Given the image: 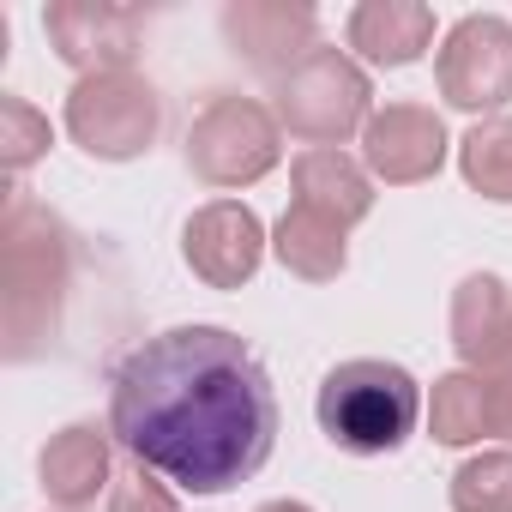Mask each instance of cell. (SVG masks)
Returning <instances> with one entry per match:
<instances>
[{
    "label": "cell",
    "mask_w": 512,
    "mask_h": 512,
    "mask_svg": "<svg viewBox=\"0 0 512 512\" xmlns=\"http://www.w3.org/2000/svg\"><path fill=\"white\" fill-rule=\"evenodd\" d=\"M344 37L368 67H410L434 43V7H422V0H362Z\"/></svg>",
    "instance_id": "14"
},
{
    "label": "cell",
    "mask_w": 512,
    "mask_h": 512,
    "mask_svg": "<svg viewBox=\"0 0 512 512\" xmlns=\"http://www.w3.org/2000/svg\"><path fill=\"white\" fill-rule=\"evenodd\" d=\"M458 169H464V181H470L482 199L512 205V115L476 121V127L458 139Z\"/></svg>",
    "instance_id": "18"
},
{
    "label": "cell",
    "mask_w": 512,
    "mask_h": 512,
    "mask_svg": "<svg viewBox=\"0 0 512 512\" xmlns=\"http://www.w3.org/2000/svg\"><path fill=\"white\" fill-rule=\"evenodd\" d=\"M434 85L452 109L488 121L512 97V25L500 13H464L434 55Z\"/></svg>",
    "instance_id": "7"
},
{
    "label": "cell",
    "mask_w": 512,
    "mask_h": 512,
    "mask_svg": "<svg viewBox=\"0 0 512 512\" xmlns=\"http://www.w3.org/2000/svg\"><path fill=\"white\" fill-rule=\"evenodd\" d=\"M290 181H296V205L332 217L338 229H356L374 211V175L344 151H302Z\"/></svg>",
    "instance_id": "15"
},
{
    "label": "cell",
    "mask_w": 512,
    "mask_h": 512,
    "mask_svg": "<svg viewBox=\"0 0 512 512\" xmlns=\"http://www.w3.org/2000/svg\"><path fill=\"white\" fill-rule=\"evenodd\" d=\"M446 163V121L422 103H386L362 127V169L386 187H416Z\"/></svg>",
    "instance_id": "11"
},
{
    "label": "cell",
    "mask_w": 512,
    "mask_h": 512,
    "mask_svg": "<svg viewBox=\"0 0 512 512\" xmlns=\"http://www.w3.org/2000/svg\"><path fill=\"white\" fill-rule=\"evenodd\" d=\"M452 512H512V452H476L452 470Z\"/></svg>",
    "instance_id": "19"
},
{
    "label": "cell",
    "mask_w": 512,
    "mask_h": 512,
    "mask_svg": "<svg viewBox=\"0 0 512 512\" xmlns=\"http://www.w3.org/2000/svg\"><path fill=\"white\" fill-rule=\"evenodd\" d=\"M452 350L476 374L512 368V296L494 272H470L452 290Z\"/></svg>",
    "instance_id": "13"
},
{
    "label": "cell",
    "mask_w": 512,
    "mask_h": 512,
    "mask_svg": "<svg viewBox=\"0 0 512 512\" xmlns=\"http://www.w3.org/2000/svg\"><path fill=\"white\" fill-rule=\"evenodd\" d=\"M109 434L181 494H229L260 476L278 446V392L235 332L169 326L121 356Z\"/></svg>",
    "instance_id": "1"
},
{
    "label": "cell",
    "mask_w": 512,
    "mask_h": 512,
    "mask_svg": "<svg viewBox=\"0 0 512 512\" xmlns=\"http://www.w3.org/2000/svg\"><path fill=\"white\" fill-rule=\"evenodd\" d=\"M284 157V127L266 103L253 97H211L193 127H187V169L205 181V187H253L266 181Z\"/></svg>",
    "instance_id": "5"
},
{
    "label": "cell",
    "mask_w": 512,
    "mask_h": 512,
    "mask_svg": "<svg viewBox=\"0 0 512 512\" xmlns=\"http://www.w3.org/2000/svg\"><path fill=\"white\" fill-rule=\"evenodd\" d=\"M253 512H314L308 500H266V506H253Z\"/></svg>",
    "instance_id": "23"
},
{
    "label": "cell",
    "mask_w": 512,
    "mask_h": 512,
    "mask_svg": "<svg viewBox=\"0 0 512 512\" xmlns=\"http://www.w3.org/2000/svg\"><path fill=\"white\" fill-rule=\"evenodd\" d=\"M350 229H338L332 217L308 211V205H290L272 229V253L284 260V272H296L302 284H332L344 266H350V247H344Z\"/></svg>",
    "instance_id": "16"
},
{
    "label": "cell",
    "mask_w": 512,
    "mask_h": 512,
    "mask_svg": "<svg viewBox=\"0 0 512 512\" xmlns=\"http://www.w3.org/2000/svg\"><path fill=\"white\" fill-rule=\"evenodd\" d=\"M37 476H43V494L61 500L67 512L91 506L97 494L115 488V434L97 422H67L61 434H49Z\"/></svg>",
    "instance_id": "12"
},
{
    "label": "cell",
    "mask_w": 512,
    "mask_h": 512,
    "mask_svg": "<svg viewBox=\"0 0 512 512\" xmlns=\"http://www.w3.org/2000/svg\"><path fill=\"white\" fill-rule=\"evenodd\" d=\"M482 380H488V440H512V368H494Z\"/></svg>",
    "instance_id": "22"
},
{
    "label": "cell",
    "mask_w": 512,
    "mask_h": 512,
    "mask_svg": "<svg viewBox=\"0 0 512 512\" xmlns=\"http://www.w3.org/2000/svg\"><path fill=\"white\" fill-rule=\"evenodd\" d=\"M223 43L272 85L320 49V13L302 0H229L223 7Z\"/></svg>",
    "instance_id": "9"
},
{
    "label": "cell",
    "mask_w": 512,
    "mask_h": 512,
    "mask_svg": "<svg viewBox=\"0 0 512 512\" xmlns=\"http://www.w3.org/2000/svg\"><path fill=\"white\" fill-rule=\"evenodd\" d=\"M43 37L79 79L127 73V61L139 55V37H145V13L109 7V0H55L43 13Z\"/></svg>",
    "instance_id": "8"
},
{
    "label": "cell",
    "mask_w": 512,
    "mask_h": 512,
    "mask_svg": "<svg viewBox=\"0 0 512 512\" xmlns=\"http://www.w3.org/2000/svg\"><path fill=\"white\" fill-rule=\"evenodd\" d=\"M428 434L440 446H476L488 434V380L476 368L440 374L428 392Z\"/></svg>",
    "instance_id": "17"
},
{
    "label": "cell",
    "mask_w": 512,
    "mask_h": 512,
    "mask_svg": "<svg viewBox=\"0 0 512 512\" xmlns=\"http://www.w3.org/2000/svg\"><path fill=\"white\" fill-rule=\"evenodd\" d=\"M272 115L314 151H338L350 133L374 121V85L344 49H314L272 85Z\"/></svg>",
    "instance_id": "4"
},
{
    "label": "cell",
    "mask_w": 512,
    "mask_h": 512,
    "mask_svg": "<svg viewBox=\"0 0 512 512\" xmlns=\"http://www.w3.org/2000/svg\"><path fill=\"white\" fill-rule=\"evenodd\" d=\"M181 260L193 266L199 284L211 290H241L266 260V223L241 199H211L187 217L181 229Z\"/></svg>",
    "instance_id": "10"
},
{
    "label": "cell",
    "mask_w": 512,
    "mask_h": 512,
    "mask_svg": "<svg viewBox=\"0 0 512 512\" xmlns=\"http://www.w3.org/2000/svg\"><path fill=\"white\" fill-rule=\"evenodd\" d=\"M67 290H73V229L25 187H13L7 217H0V320H7L13 362H31L55 344Z\"/></svg>",
    "instance_id": "2"
},
{
    "label": "cell",
    "mask_w": 512,
    "mask_h": 512,
    "mask_svg": "<svg viewBox=\"0 0 512 512\" xmlns=\"http://www.w3.org/2000/svg\"><path fill=\"white\" fill-rule=\"evenodd\" d=\"M43 151H49V121L25 97H0V169L25 175Z\"/></svg>",
    "instance_id": "20"
},
{
    "label": "cell",
    "mask_w": 512,
    "mask_h": 512,
    "mask_svg": "<svg viewBox=\"0 0 512 512\" xmlns=\"http://www.w3.org/2000/svg\"><path fill=\"white\" fill-rule=\"evenodd\" d=\"M67 133L103 163L145 157L163 133V97L145 73H91L67 91Z\"/></svg>",
    "instance_id": "6"
},
{
    "label": "cell",
    "mask_w": 512,
    "mask_h": 512,
    "mask_svg": "<svg viewBox=\"0 0 512 512\" xmlns=\"http://www.w3.org/2000/svg\"><path fill=\"white\" fill-rule=\"evenodd\" d=\"M109 512H181V500H175V488L157 470H145V464L127 458V470H115Z\"/></svg>",
    "instance_id": "21"
},
{
    "label": "cell",
    "mask_w": 512,
    "mask_h": 512,
    "mask_svg": "<svg viewBox=\"0 0 512 512\" xmlns=\"http://www.w3.org/2000/svg\"><path fill=\"white\" fill-rule=\"evenodd\" d=\"M422 386L410 368L398 362H380V356H356V362H338L326 380H320V398H314V416L326 428V440L350 458H386L398 452L416 422H422Z\"/></svg>",
    "instance_id": "3"
}]
</instances>
